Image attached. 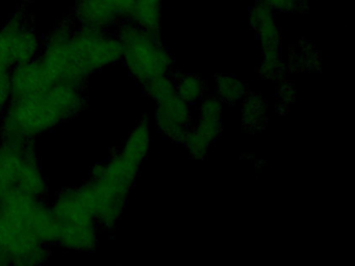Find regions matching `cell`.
I'll return each mask as SVG.
<instances>
[{"mask_svg":"<svg viewBox=\"0 0 355 266\" xmlns=\"http://www.w3.org/2000/svg\"><path fill=\"white\" fill-rule=\"evenodd\" d=\"M149 143L150 129L147 118L132 131L125 145L114 157L93 170L88 182L76 187L97 224L107 229L115 227L141 163L148 153Z\"/></svg>","mask_w":355,"mask_h":266,"instance_id":"obj_1","label":"cell"},{"mask_svg":"<svg viewBox=\"0 0 355 266\" xmlns=\"http://www.w3.org/2000/svg\"><path fill=\"white\" fill-rule=\"evenodd\" d=\"M85 105L80 87L58 85L30 95L12 97L0 118V139L31 143L76 116Z\"/></svg>","mask_w":355,"mask_h":266,"instance_id":"obj_2","label":"cell"},{"mask_svg":"<svg viewBox=\"0 0 355 266\" xmlns=\"http://www.w3.org/2000/svg\"><path fill=\"white\" fill-rule=\"evenodd\" d=\"M117 37L122 46V60L141 85L169 74L173 60L159 41V35L128 21L120 25Z\"/></svg>","mask_w":355,"mask_h":266,"instance_id":"obj_3","label":"cell"},{"mask_svg":"<svg viewBox=\"0 0 355 266\" xmlns=\"http://www.w3.org/2000/svg\"><path fill=\"white\" fill-rule=\"evenodd\" d=\"M72 31L73 27L69 23H62L53 31L36 58L51 87L63 85L82 89L93 75L76 47Z\"/></svg>","mask_w":355,"mask_h":266,"instance_id":"obj_4","label":"cell"},{"mask_svg":"<svg viewBox=\"0 0 355 266\" xmlns=\"http://www.w3.org/2000/svg\"><path fill=\"white\" fill-rule=\"evenodd\" d=\"M31 143L0 139V200L14 193L42 197L46 183Z\"/></svg>","mask_w":355,"mask_h":266,"instance_id":"obj_5","label":"cell"},{"mask_svg":"<svg viewBox=\"0 0 355 266\" xmlns=\"http://www.w3.org/2000/svg\"><path fill=\"white\" fill-rule=\"evenodd\" d=\"M51 209L57 222V243L74 251L94 249L98 224L76 189L61 193Z\"/></svg>","mask_w":355,"mask_h":266,"instance_id":"obj_6","label":"cell"},{"mask_svg":"<svg viewBox=\"0 0 355 266\" xmlns=\"http://www.w3.org/2000/svg\"><path fill=\"white\" fill-rule=\"evenodd\" d=\"M222 101L215 96L207 97L199 108V122L194 128L189 129L182 143L191 155L202 159L211 143L221 134Z\"/></svg>","mask_w":355,"mask_h":266,"instance_id":"obj_7","label":"cell"},{"mask_svg":"<svg viewBox=\"0 0 355 266\" xmlns=\"http://www.w3.org/2000/svg\"><path fill=\"white\" fill-rule=\"evenodd\" d=\"M190 124V105L178 95L157 103V128L171 141L182 143Z\"/></svg>","mask_w":355,"mask_h":266,"instance_id":"obj_8","label":"cell"},{"mask_svg":"<svg viewBox=\"0 0 355 266\" xmlns=\"http://www.w3.org/2000/svg\"><path fill=\"white\" fill-rule=\"evenodd\" d=\"M251 26L261 39L263 50V60L280 58L282 37L273 16V10L263 2L257 3L251 10Z\"/></svg>","mask_w":355,"mask_h":266,"instance_id":"obj_9","label":"cell"},{"mask_svg":"<svg viewBox=\"0 0 355 266\" xmlns=\"http://www.w3.org/2000/svg\"><path fill=\"white\" fill-rule=\"evenodd\" d=\"M76 16L82 26L101 30H107L120 19L105 0H78Z\"/></svg>","mask_w":355,"mask_h":266,"instance_id":"obj_10","label":"cell"},{"mask_svg":"<svg viewBox=\"0 0 355 266\" xmlns=\"http://www.w3.org/2000/svg\"><path fill=\"white\" fill-rule=\"evenodd\" d=\"M128 21L137 26L159 35L162 25V0H135Z\"/></svg>","mask_w":355,"mask_h":266,"instance_id":"obj_11","label":"cell"},{"mask_svg":"<svg viewBox=\"0 0 355 266\" xmlns=\"http://www.w3.org/2000/svg\"><path fill=\"white\" fill-rule=\"evenodd\" d=\"M174 83H175L176 95L187 102L189 105L196 103L205 94V82L197 75H180L178 79L174 80Z\"/></svg>","mask_w":355,"mask_h":266,"instance_id":"obj_12","label":"cell"},{"mask_svg":"<svg viewBox=\"0 0 355 266\" xmlns=\"http://www.w3.org/2000/svg\"><path fill=\"white\" fill-rule=\"evenodd\" d=\"M143 89L147 96L155 100L157 103H161L176 95L175 83L169 74L151 79L143 85Z\"/></svg>","mask_w":355,"mask_h":266,"instance_id":"obj_13","label":"cell"},{"mask_svg":"<svg viewBox=\"0 0 355 266\" xmlns=\"http://www.w3.org/2000/svg\"><path fill=\"white\" fill-rule=\"evenodd\" d=\"M218 98L222 102L234 103L245 97L246 87L242 81L234 76H220L217 79Z\"/></svg>","mask_w":355,"mask_h":266,"instance_id":"obj_14","label":"cell"},{"mask_svg":"<svg viewBox=\"0 0 355 266\" xmlns=\"http://www.w3.org/2000/svg\"><path fill=\"white\" fill-rule=\"evenodd\" d=\"M266 106L265 101L261 97L257 95H251L247 97V94L245 95L244 107H243V118H244L245 124L248 127H255L261 125L263 122V118L266 116Z\"/></svg>","mask_w":355,"mask_h":266,"instance_id":"obj_15","label":"cell"},{"mask_svg":"<svg viewBox=\"0 0 355 266\" xmlns=\"http://www.w3.org/2000/svg\"><path fill=\"white\" fill-rule=\"evenodd\" d=\"M105 1L116 10L120 18H128L135 0H105Z\"/></svg>","mask_w":355,"mask_h":266,"instance_id":"obj_16","label":"cell"},{"mask_svg":"<svg viewBox=\"0 0 355 266\" xmlns=\"http://www.w3.org/2000/svg\"><path fill=\"white\" fill-rule=\"evenodd\" d=\"M297 1L298 0H261V2L272 10H282V12L294 10L297 6Z\"/></svg>","mask_w":355,"mask_h":266,"instance_id":"obj_17","label":"cell"},{"mask_svg":"<svg viewBox=\"0 0 355 266\" xmlns=\"http://www.w3.org/2000/svg\"><path fill=\"white\" fill-rule=\"evenodd\" d=\"M0 265H7V261H6L1 251H0Z\"/></svg>","mask_w":355,"mask_h":266,"instance_id":"obj_18","label":"cell"},{"mask_svg":"<svg viewBox=\"0 0 355 266\" xmlns=\"http://www.w3.org/2000/svg\"><path fill=\"white\" fill-rule=\"evenodd\" d=\"M22 1H28V0H22Z\"/></svg>","mask_w":355,"mask_h":266,"instance_id":"obj_19","label":"cell"}]
</instances>
